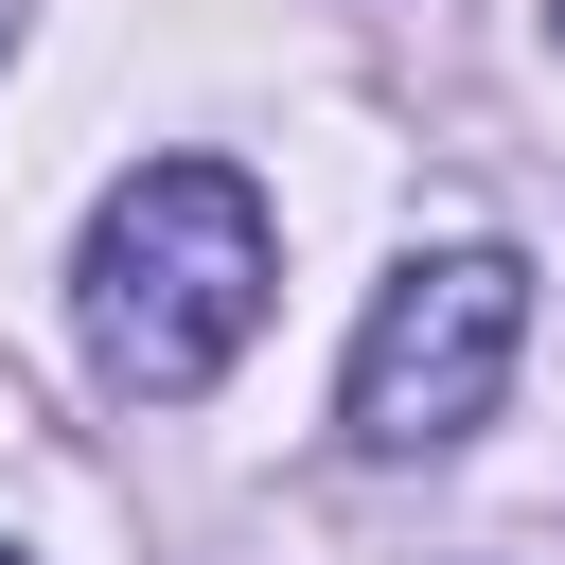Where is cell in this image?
<instances>
[{"instance_id": "cell-1", "label": "cell", "mask_w": 565, "mask_h": 565, "mask_svg": "<svg viewBox=\"0 0 565 565\" xmlns=\"http://www.w3.org/2000/svg\"><path fill=\"white\" fill-rule=\"evenodd\" d=\"M265 282H282V247H265V194H247L230 159H141V177L88 212L71 318H88L106 388H141V406H194V388L247 353Z\"/></svg>"}, {"instance_id": "cell-2", "label": "cell", "mask_w": 565, "mask_h": 565, "mask_svg": "<svg viewBox=\"0 0 565 565\" xmlns=\"http://www.w3.org/2000/svg\"><path fill=\"white\" fill-rule=\"evenodd\" d=\"M512 353H530V265H512V247H424V265L353 318V388H335V406H353L371 459H441V441L494 424Z\"/></svg>"}, {"instance_id": "cell-3", "label": "cell", "mask_w": 565, "mask_h": 565, "mask_svg": "<svg viewBox=\"0 0 565 565\" xmlns=\"http://www.w3.org/2000/svg\"><path fill=\"white\" fill-rule=\"evenodd\" d=\"M547 18H565V0H547Z\"/></svg>"}, {"instance_id": "cell-4", "label": "cell", "mask_w": 565, "mask_h": 565, "mask_svg": "<svg viewBox=\"0 0 565 565\" xmlns=\"http://www.w3.org/2000/svg\"><path fill=\"white\" fill-rule=\"evenodd\" d=\"M0 565H18V547H0Z\"/></svg>"}]
</instances>
